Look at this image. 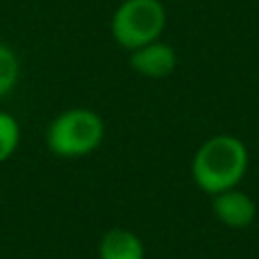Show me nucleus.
<instances>
[{"label":"nucleus","instance_id":"f257e3e1","mask_svg":"<svg viewBox=\"0 0 259 259\" xmlns=\"http://www.w3.org/2000/svg\"><path fill=\"white\" fill-rule=\"evenodd\" d=\"M248 168V150L232 134L211 137L198 148L193 157V180L207 193L234 189Z\"/></svg>","mask_w":259,"mask_h":259},{"label":"nucleus","instance_id":"f03ea898","mask_svg":"<svg viewBox=\"0 0 259 259\" xmlns=\"http://www.w3.org/2000/svg\"><path fill=\"white\" fill-rule=\"evenodd\" d=\"M105 123L91 109H68L48 127V146L59 157H84L100 146Z\"/></svg>","mask_w":259,"mask_h":259},{"label":"nucleus","instance_id":"7ed1b4c3","mask_svg":"<svg viewBox=\"0 0 259 259\" xmlns=\"http://www.w3.org/2000/svg\"><path fill=\"white\" fill-rule=\"evenodd\" d=\"M166 9L159 0H123L112 16V34L118 46L137 50L161 36Z\"/></svg>","mask_w":259,"mask_h":259},{"label":"nucleus","instance_id":"20e7f679","mask_svg":"<svg viewBox=\"0 0 259 259\" xmlns=\"http://www.w3.org/2000/svg\"><path fill=\"white\" fill-rule=\"evenodd\" d=\"M175 64H178L175 50L170 48V46L161 44L159 39L132 50V55H130V66H132L139 75H146V77L170 75V73L175 71Z\"/></svg>","mask_w":259,"mask_h":259},{"label":"nucleus","instance_id":"39448f33","mask_svg":"<svg viewBox=\"0 0 259 259\" xmlns=\"http://www.w3.org/2000/svg\"><path fill=\"white\" fill-rule=\"evenodd\" d=\"M214 214L223 225L234 230H241L252 225L257 216V207L250 196L237 189H228V191L216 193L214 198Z\"/></svg>","mask_w":259,"mask_h":259},{"label":"nucleus","instance_id":"423d86ee","mask_svg":"<svg viewBox=\"0 0 259 259\" xmlns=\"http://www.w3.org/2000/svg\"><path fill=\"white\" fill-rule=\"evenodd\" d=\"M98 255L100 259H143V243L130 230L114 228L103 237Z\"/></svg>","mask_w":259,"mask_h":259},{"label":"nucleus","instance_id":"0eeeda50","mask_svg":"<svg viewBox=\"0 0 259 259\" xmlns=\"http://www.w3.org/2000/svg\"><path fill=\"white\" fill-rule=\"evenodd\" d=\"M18 75H21V64L16 53L0 41V98H5L16 87Z\"/></svg>","mask_w":259,"mask_h":259},{"label":"nucleus","instance_id":"6e6552de","mask_svg":"<svg viewBox=\"0 0 259 259\" xmlns=\"http://www.w3.org/2000/svg\"><path fill=\"white\" fill-rule=\"evenodd\" d=\"M21 141V127L16 118L7 112H0V161L9 159Z\"/></svg>","mask_w":259,"mask_h":259}]
</instances>
